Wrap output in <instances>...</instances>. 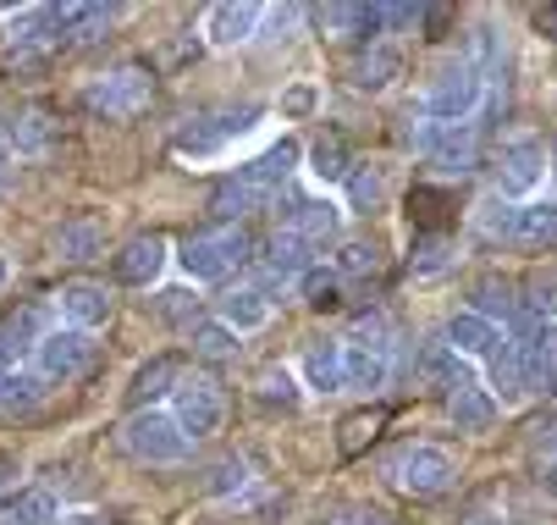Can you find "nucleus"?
<instances>
[{"mask_svg": "<svg viewBox=\"0 0 557 525\" xmlns=\"http://www.w3.org/2000/svg\"><path fill=\"white\" fill-rule=\"evenodd\" d=\"M420 382H425V388H442V393L453 399V393L474 388V365H469L463 354H453L442 338H431V343L420 349Z\"/></svg>", "mask_w": 557, "mask_h": 525, "instance_id": "obj_20", "label": "nucleus"}, {"mask_svg": "<svg viewBox=\"0 0 557 525\" xmlns=\"http://www.w3.org/2000/svg\"><path fill=\"white\" fill-rule=\"evenodd\" d=\"M166 260H172V244L161 233H138L111 255V271H116L122 288H154L166 277Z\"/></svg>", "mask_w": 557, "mask_h": 525, "instance_id": "obj_13", "label": "nucleus"}, {"mask_svg": "<svg viewBox=\"0 0 557 525\" xmlns=\"http://www.w3.org/2000/svg\"><path fill=\"white\" fill-rule=\"evenodd\" d=\"M66 39V7H23L12 12V45L17 50H50Z\"/></svg>", "mask_w": 557, "mask_h": 525, "instance_id": "obj_22", "label": "nucleus"}, {"mask_svg": "<svg viewBox=\"0 0 557 525\" xmlns=\"http://www.w3.org/2000/svg\"><path fill=\"white\" fill-rule=\"evenodd\" d=\"M39 393H45V382L34 377V370H23V365H17V377H12L7 388H0V410H34V404H39Z\"/></svg>", "mask_w": 557, "mask_h": 525, "instance_id": "obj_46", "label": "nucleus"}, {"mask_svg": "<svg viewBox=\"0 0 557 525\" xmlns=\"http://www.w3.org/2000/svg\"><path fill=\"white\" fill-rule=\"evenodd\" d=\"M442 178H463V172H474V161H481V133H474V122H463V127H442V138H436V149L425 156Z\"/></svg>", "mask_w": 557, "mask_h": 525, "instance_id": "obj_23", "label": "nucleus"}, {"mask_svg": "<svg viewBox=\"0 0 557 525\" xmlns=\"http://www.w3.org/2000/svg\"><path fill=\"white\" fill-rule=\"evenodd\" d=\"M66 509L50 487H23L17 498L0 503V525H61Z\"/></svg>", "mask_w": 557, "mask_h": 525, "instance_id": "obj_27", "label": "nucleus"}, {"mask_svg": "<svg viewBox=\"0 0 557 525\" xmlns=\"http://www.w3.org/2000/svg\"><path fill=\"white\" fill-rule=\"evenodd\" d=\"M481 106H486L481 72L458 56V61H442V66H436V78H431L420 111H425L431 122H442V127H463V122H474V111H481Z\"/></svg>", "mask_w": 557, "mask_h": 525, "instance_id": "obj_2", "label": "nucleus"}, {"mask_svg": "<svg viewBox=\"0 0 557 525\" xmlns=\"http://www.w3.org/2000/svg\"><path fill=\"white\" fill-rule=\"evenodd\" d=\"M392 382V349L343 338V388L348 393H381Z\"/></svg>", "mask_w": 557, "mask_h": 525, "instance_id": "obj_16", "label": "nucleus"}, {"mask_svg": "<svg viewBox=\"0 0 557 525\" xmlns=\"http://www.w3.org/2000/svg\"><path fill=\"white\" fill-rule=\"evenodd\" d=\"M530 448H535L546 465H557V410H546V415L530 420Z\"/></svg>", "mask_w": 557, "mask_h": 525, "instance_id": "obj_48", "label": "nucleus"}, {"mask_svg": "<svg viewBox=\"0 0 557 525\" xmlns=\"http://www.w3.org/2000/svg\"><path fill=\"white\" fill-rule=\"evenodd\" d=\"M260 122V106H244V111H221V117H199L194 127L177 133V156H194V161H210L232 138H244L249 127Z\"/></svg>", "mask_w": 557, "mask_h": 525, "instance_id": "obj_11", "label": "nucleus"}, {"mask_svg": "<svg viewBox=\"0 0 557 525\" xmlns=\"http://www.w3.org/2000/svg\"><path fill=\"white\" fill-rule=\"evenodd\" d=\"M447 415H453L458 431H474V437H481V431L497 426V399H492L486 388H463V393L447 399Z\"/></svg>", "mask_w": 557, "mask_h": 525, "instance_id": "obj_33", "label": "nucleus"}, {"mask_svg": "<svg viewBox=\"0 0 557 525\" xmlns=\"http://www.w3.org/2000/svg\"><path fill=\"white\" fill-rule=\"evenodd\" d=\"M375 266H381V249H375V244H364V239L343 244V249H337V260H332V271H337V277H370Z\"/></svg>", "mask_w": 557, "mask_h": 525, "instance_id": "obj_45", "label": "nucleus"}, {"mask_svg": "<svg viewBox=\"0 0 557 525\" xmlns=\"http://www.w3.org/2000/svg\"><path fill=\"white\" fill-rule=\"evenodd\" d=\"M314 17L337 39H364V50L381 45V34H386V7H321Z\"/></svg>", "mask_w": 557, "mask_h": 525, "instance_id": "obj_25", "label": "nucleus"}, {"mask_svg": "<svg viewBox=\"0 0 557 525\" xmlns=\"http://www.w3.org/2000/svg\"><path fill=\"white\" fill-rule=\"evenodd\" d=\"M177 382H183V365H177L172 354H154L149 365H138L127 399H133V410H154V399H172Z\"/></svg>", "mask_w": 557, "mask_h": 525, "instance_id": "obj_26", "label": "nucleus"}, {"mask_svg": "<svg viewBox=\"0 0 557 525\" xmlns=\"http://www.w3.org/2000/svg\"><path fill=\"white\" fill-rule=\"evenodd\" d=\"M386 205V178L375 172V167H354V178H348V210H381Z\"/></svg>", "mask_w": 557, "mask_h": 525, "instance_id": "obj_41", "label": "nucleus"}, {"mask_svg": "<svg viewBox=\"0 0 557 525\" xmlns=\"http://www.w3.org/2000/svg\"><path fill=\"white\" fill-rule=\"evenodd\" d=\"M95 359V338L89 332H77V327H50L45 343L28 354V370L39 382H72V377H84Z\"/></svg>", "mask_w": 557, "mask_h": 525, "instance_id": "obj_8", "label": "nucleus"}, {"mask_svg": "<svg viewBox=\"0 0 557 525\" xmlns=\"http://www.w3.org/2000/svg\"><path fill=\"white\" fill-rule=\"evenodd\" d=\"M7 183H12V156L0 149V194H7Z\"/></svg>", "mask_w": 557, "mask_h": 525, "instance_id": "obj_55", "label": "nucleus"}, {"mask_svg": "<svg viewBox=\"0 0 557 525\" xmlns=\"http://www.w3.org/2000/svg\"><path fill=\"white\" fill-rule=\"evenodd\" d=\"M7 277H12V271H7V260H0V288H7Z\"/></svg>", "mask_w": 557, "mask_h": 525, "instance_id": "obj_60", "label": "nucleus"}, {"mask_svg": "<svg viewBox=\"0 0 557 525\" xmlns=\"http://www.w3.org/2000/svg\"><path fill=\"white\" fill-rule=\"evenodd\" d=\"M453 266H458V244H453L447 233L420 239V244H414V255H409V271H414L420 282H431V277H442V271H453Z\"/></svg>", "mask_w": 557, "mask_h": 525, "instance_id": "obj_37", "label": "nucleus"}, {"mask_svg": "<svg viewBox=\"0 0 557 525\" xmlns=\"http://www.w3.org/2000/svg\"><path fill=\"white\" fill-rule=\"evenodd\" d=\"M12 481H17V460H12V454H0V492H7Z\"/></svg>", "mask_w": 557, "mask_h": 525, "instance_id": "obj_53", "label": "nucleus"}, {"mask_svg": "<svg viewBox=\"0 0 557 525\" xmlns=\"http://www.w3.org/2000/svg\"><path fill=\"white\" fill-rule=\"evenodd\" d=\"M463 525H513V520H508L503 509H474V514H469Z\"/></svg>", "mask_w": 557, "mask_h": 525, "instance_id": "obj_52", "label": "nucleus"}, {"mask_svg": "<svg viewBox=\"0 0 557 525\" xmlns=\"http://www.w3.org/2000/svg\"><path fill=\"white\" fill-rule=\"evenodd\" d=\"M55 255L61 260H100L106 255V228L89 221V216L61 221V228H55Z\"/></svg>", "mask_w": 557, "mask_h": 525, "instance_id": "obj_31", "label": "nucleus"}, {"mask_svg": "<svg viewBox=\"0 0 557 525\" xmlns=\"http://www.w3.org/2000/svg\"><path fill=\"white\" fill-rule=\"evenodd\" d=\"M546 172L557 178V133H552V144H546Z\"/></svg>", "mask_w": 557, "mask_h": 525, "instance_id": "obj_56", "label": "nucleus"}, {"mask_svg": "<svg viewBox=\"0 0 557 525\" xmlns=\"http://www.w3.org/2000/svg\"><path fill=\"white\" fill-rule=\"evenodd\" d=\"M314 106H321V95H314V84H293L287 95H282V117H314Z\"/></svg>", "mask_w": 557, "mask_h": 525, "instance_id": "obj_49", "label": "nucleus"}, {"mask_svg": "<svg viewBox=\"0 0 557 525\" xmlns=\"http://www.w3.org/2000/svg\"><path fill=\"white\" fill-rule=\"evenodd\" d=\"M513 210L519 205H508V199H481L474 205V233H486L492 244H513Z\"/></svg>", "mask_w": 557, "mask_h": 525, "instance_id": "obj_39", "label": "nucleus"}, {"mask_svg": "<svg viewBox=\"0 0 557 525\" xmlns=\"http://www.w3.org/2000/svg\"><path fill=\"white\" fill-rule=\"evenodd\" d=\"M188 298H194V293H188V288H172V293H161V310H166V316H177V321H183V316H188Z\"/></svg>", "mask_w": 557, "mask_h": 525, "instance_id": "obj_51", "label": "nucleus"}, {"mask_svg": "<svg viewBox=\"0 0 557 525\" xmlns=\"http://www.w3.org/2000/svg\"><path fill=\"white\" fill-rule=\"evenodd\" d=\"M12 377H17V359H12V354H7V349H0V388H7V382H12Z\"/></svg>", "mask_w": 557, "mask_h": 525, "instance_id": "obj_54", "label": "nucleus"}, {"mask_svg": "<svg viewBox=\"0 0 557 525\" xmlns=\"http://www.w3.org/2000/svg\"><path fill=\"white\" fill-rule=\"evenodd\" d=\"M519 316H524V321H557V271L535 266V271L519 282Z\"/></svg>", "mask_w": 557, "mask_h": 525, "instance_id": "obj_34", "label": "nucleus"}, {"mask_svg": "<svg viewBox=\"0 0 557 525\" xmlns=\"http://www.w3.org/2000/svg\"><path fill=\"white\" fill-rule=\"evenodd\" d=\"M282 205V228L287 233H298L304 244H332L337 233H343V205L332 199V194H282L276 199Z\"/></svg>", "mask_w": 557, "mask_h": 525, "instance_id": "obj_9", "label": "nucleus"}, {"mask_svg": "<svg viewBox=\"0 0 557 525\" xmlns=\"http://www.w3.org/2000/svg\"><path fill=\"white\" fill-rule=\"evenodd\" d=\"M255 233L244 228V221H215V228H205V233H194L188 244H183V271H188V282H226L237 266H249L255 260Z\"/></svg>", "mask_w": 557, "mask_h": 525, "instance_id": "obj_1", "label": "nucleus"}, {"mask_svg": "<svg viewBox=\"0 0 557 525\" xmlns=\"http://www.w3.org/2000/svg\"><path fill=\"white\" fill-rule=\"evenodd\" d=\"M513 244H557V199H530L513 210Z\"/></svg>", "mask_w": 557, "mask_h": 525, "instance_id": "obj_35", "label": "nucleus"}, {"mask_svg": "<svg viewBox=\"0 0 557 525\" xmlns=\"http://www.w3.org/2000/svg\"><path fill=\"white\" fill-rule=\"evenodd\" d=\"M397 72H404V56H397V50L381 39V45H370V50L354 61V89L381 95V89H392V84H397Z\"/></svg>", "mask_w": 557, "mask_h": 525, "instance_id": "obj_30", "label": "nucleus"}, {"mask_svg": "<svg viewBox=\"0 0 557 525\" xmlns=\"http://www.w3.org/2000/svg\"><path fill=\"white\" fill-rule=\"evenodd\" d=\"M298 382H304V393H321V399L348 393L343 388V338H314L298 359Z\"/></svg>", "mask_w": 557, "mask_h": 525, "instance_id": "obj_17", "label": "nucleus"}, {"mask_svg": "<svg viewBox=\"0 0 557 525\" xmlns=\"http://www.w3.org/2000/svg\"><path fill=\"white\" fill-rule=\"evenodd\" d=\"M337 298H343V277H337V271H321V266H309V271H304V305L332 310Z\"/></svg>", "mask_w": 557, "mask_h": 525, "instance_id": "obj_43", "label": "nucleus"}, {"mask_svg": "<svg viewBox=\"0 0 557 525\" xmlns=\"http://www.w3.org/2000/svg\"><path fill=\"white\" fill-rule=\"evenodd\" d=\"M55 310H61V327H77V332H100V327H111V316H116V293L106 288V282H89V277H72V282H61V293H55Z\"/></svg>", "mask_w": 557, "mask_h": 525, "instance_id": "obj_10", "label": "nucleus"}, {"mask_svg": "<svg viewBox=\"0 0 557 525\" xmlns=\"http://www.w3.org/2000/svg\"><path fill=\"white\" fill-rule=\"evenodd\" d=\"M215 310H221L215 321H226L237 338H244V332H260V327L271 321V293H260L255 282H249V288H232Z\"/></svg>", "mask_w": 557, "mask_h": 525, "instance_id": "obj_28", "label": "nucleus"}, {"mask_svg": "<svg viewBox=\"0 0 557 525\" xmlns=\"http://www.w3.org/2000/svg\"><path fill=\"white\" fill-rule=\"evenodd\" d=\"M492 172H497V199L530 205V199L541 194V183H546V138H541V133H513V138H503Z\"/></svg>", "mask_w": 557, "mask_h": 525, "instance_id": "obj_3", "label": "nucleus"}, {"mask_svg": "<svg viewBox=\"0 0 557 525\" xmlns=\"http://www.w3.org/2000/svg\"><path fill=\"white\" fill-rule=\"evenodd\" d=\"M249 471H255V465H249L244 454H232V460H221V465L210 471V481H205V487H210L215 498H232V492H244V487L255 481Z\"/></svg>", "mask_w": 557, "mask_h": 525, "instance_id": "obj_44", "label": "nucleus"}, {"mask_svg": "<svg viewBox=\"0 0 557 525\" xmlns=\"http://www.w3.org/2000/svg\"><path fill=\"white\" fill-rule=\"evenodd\" d=\"M486 370H492V399L503 404V410H513V404H524L530 399V388H535V377H530V365L519 359V343L513 338H503V349L486 359Z\"/></svg>", "mask_w": 557, "mask_h": 525, "instance_id": "obj_19", "label": "nucleus"}, {"mask_svg": "<svg viewBox=\"0 0 557 525\" xmlns=\"http://www.w3.org/2000/svg\"><path fill=\"white\" fill-rule=\"evenodd\" d=\"M72 525H116V520H106V514H84V520H72Z\"/></svg>", "mask_w": 557, "mask_h": 525, "instance_id": "obj_58", "label": "nucleus"}, {"mask_svg": "<svg viewBox=\"0 0 557 525\" xmlns=\"http://www.w3.org/2000/svg\"><path fill=\"white\" fill-rule=\"evenodd\" d=\"M474 72H481V84H497L503 78V61H508V45H503V34H497V23H481L474 28V45H469V56H463Z\"/></svg>", "mask_w": 557, "mask_h": 525, "instance_id": "obj_36", "label": "nucleus"}, {"mask_svg": "<svg viewBox=\"0 0 557 525\" xmlns=\"http://www.w3.org/2000/svg\"><path fill=\"white\" fill-rule=\"evenodd\" d=\"M304 167V149L293 144V138H282V144H271L265 156H255V161H244L232 178L244 183V188H255L260 199H282V188H287V178Z\"/></svg>", "mask_w": 557, "mask_h": 525, "instance_id": "obj_15", "label": "nucleus"}, {"mask_svg": "<svg viewBox=\"0 0 557 525\" xmlns=\"http://www.w3.org/2000/svg\"><path fill=\"white\" fill-rule=\"evenodd\" d=\"M260 260V293H271V288H287V282H304V271L314 266V244H304L298 233H287V228H276L271 239H265V255H255Z\"/></svg>", "mask_w": 557, "mask_h": 525, "instance_id": "obj_12", "label": "nucleus"}, {"mask_svg": "<svg viewBox=\"0 0 557 525\" xmlns=\"http://www.w3.org/2000/svg\"><path fill=\"white\" fill-rule=\"evenodd\" d=\"M304 172L321 183V188H337V183H348L354 178V156H348V144H343V133H321L309 149H304Z\"/></svg>", "mask_w": 557, "mask_h": 525, "instance_id": "obj_24", "label": "nucleus"}, {"mask_svg": "<svg viewBox=\"0 0 557 525\" xmlns=\"http://www.w3.org/2000/svg\"><path fill=\"white\" fill-rule=\"evenodd\" d=\"M541 487H546V492H557V465H546V471H541Z\"/></svg>", "mask_w": 557, "mask_h": 525, "instance_id": "obj_57", "label": "nucleus"}, {"mask_svg": "<svg viewBox=\"0 0 557 525\" xmlns=\"http://www.w3.org/2000/svg\"><path fill=\"white\" fill-rule=\"evenodd\" d=\"M255 399H260V410H265V415H293V410L304 404V382L293 377L287 365H271L265 377L255 382Z\"/></svg>", "mask_w": 557, "mask_h": 525, "instance_id": "obj_32", "label": "nucleus"}, {"mask_svg": "<svg viewBox=\"0 0 557 525\" xmlns=\"http://www.w3.org/2000/svg\"><path fill=\"white\" fill-rule=\"evenodd\" d=\"M194 354L199 359H237V349H244V338H237L226 321H194Z\"/></svg>", "mask_w": 557, "mask_h": 525, "instance_id": "obj_38", "label": "nucleus"}, {"mask_svg": "<svg viewBox=\"0 0 557 525\" xmlns=\"http://www.w3.org/2000/svg\"><path fill=\"white\" fill-rule=\"evenodd\" d=\"M343 525H392V520H386V509H375V503H354V509L343 514Z\"/></svg>", "mask_w": 557, "mask_h": 525, "instance_id": "obj_50", "label": "nucleus"}, {"mask_svg": "<svg viewBox=\"0 0 557 525\" xmlns=\"http://www.w3.org/2000/svg\"><path fill=\"white\" fill-rule=\"evenodd\" d=\"M149 100H154V72L138 66V61L100 72V78L84 89V106H89L95 117H106V122H127V117H138Z\"/></svg>", "mask_w": 557, "mask_h": 525, "instance_id": "obj_5", "label": "nucleus"}, {"mask_svg": "<svg viewBox=\"0 0 557 525\" xmlns=\"http://www.w3.org/2000/svg\"><path fill=\"white\" fill-rule=\"evenodd\" d=\"M503 338H508L503 327H492L486 316H474V310H453L447 327H442V343L453 354H463V359H492L503 349Z\"/></svg>", "mask_w": 557, "mask_h": 525, "instance_id": "obj_18", "label": "nucleus"}, {"mask_svg": "<svg viewBox=\"0 0 557 525\" xmlns=\"http://www.w3.org/2000/svg\"><path fill=\"white\" fill-rule=\"evenodd\" d=\"M392 481L404 487L409 498H436V492H447L458 481V465H453L447 448H436V442H409L404 454L392 460Z\"/></svg>", "mask_w": 557, "mask_h": 525, "instance_id": "obj_7", "label": "nucleus"}, {"mask_svg": "<svg viewBox=\"0 0 557 525\" xmlns=\"http://www.w3.org/2000/svg\"><path fill=\"white\" fill-rule=\"evenodd\" d=\"M116 17L122 7H66V39H100Z\"/></svg>", "mask_w": 557, "mask_h": 525, "instance_id": "obj_40", "label": "nucleus"}, {"mask_svg": "<svg viewBox=\"0 0 557 525\" xmlns=\"http://www.w3.org/2000/svg\"><path fill=\"white\" fill-rule=\"evenodd\" d=\"M298 23H304V7H265V17H260V39H293Z\"/></svg>", "mask_w": 557, "mask_h": 525, "instance_id": "obj_47", "label": "nucleus"}, {"mask_svg": "<svg viewBox=\"0 0 557 525\" xmlns=\"http://www.w3.org/2000/svg\"><path fill=\"white\" fill-rule=\"evenodd\" d=\"M7 138H12V149H17V156H28V149H45V138H50V122H45V111H17V117L7 122Z\"/></svg>", "mask_w": 557, "mask_h": 525, "instance_id": "obj_42", "label": "nucleus"}, {"mask_svg": "<svg viewBox=\"0 0 557 525\" xmlns=\"http://www.w3.org/2000/svg\"><path fill=\"white\" fill-rule=\"evenodd\" d=\"M122 448L133 460H144V465H183L194 442L183 437L172 410H133L122 420Z\"/></svg>", "mask_w": 557, "mask_h": 525, "instance_id": "obj_4", "label": "nucleus"}, {"mask_svg": "<svg viewBox=\"0 0 557 525\" xmlns=\"http://www.w3.org/2000/svg\"><path fill=\"white\" fill-rule=\"evenodd\" d=\"M45 332H50V316L39 305H23V310H12L7 321H0V349H7L12 359H23L45 343Z\"/></svg>", "mask_w": 557, "mask_h": 525, "instance_id": "obj_29", "label": "nucleus"}, {"mask_svg": "<svg viewBox=\"0 0 557 525\" xmlns=\"http://www.w3.org/2000/svg\"><path fill=\"white\" fill-rule=\"evenodd\" d=\"M469 298H474L469 310L486 316L492 327H503V332H508V327H513V332L524 327V316H519V282H513V277H481V282L469 288Z\"/></svg>", "mask_w": 557, "mask_h": 525, "instance_id": "obj_21", "label": "nucleus"}, {"mask_svg": "<svg viewBox=\"0 0 557 525\" xmlns=\"http://www.w3.org/2000/svg\"><path fill=\"white\" fill-rule=\"evenodd\" d=\"M166 410H172V420L183 426L188 442H205V437H215L226 426V393L210 377H183Z\"/></svg>", "mask_w": 557, "mask_h": 525, "instance_id": "obj_6", "label": "nucleus"}, {"mask_svg": "<svg viewBox=\"0 0 557 525\" xmlns=\"http://www.w3.org/2000/svg\"><path fill=\"white\" fill-rule=\"evenodd\" d=\"M546 393H557V370H546Z\"/></svg>", "mask_w": 557, "mask_h": 525, "instance_id": "obj_59", "label": "nucleus"}, {"mask_svg": "<svg viewBox=\"0 0 557 525\" xmlns=\"http://www.w3.org/2000/svg\"><path fill=\"white\" fill-rule=\"evenodd\" d=\"M260 17H265V7H255V0H215V7L205 12V45H215V50L255 45Z\"/></svg>", "mask_w": 557, "mask_h": 525, "instance_id": "obj_14", "label": "nucleus"}]
</instances>
